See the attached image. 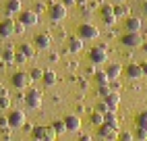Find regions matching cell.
Returning <instances> with one entry per match:
<instances>
[{
	"mask_svg": "<svg viewBox=\"0 0 147 141\" xmlns=\"http://www.w3.org/2000/svg\"><path fill=\"white\" fill-rule=\"evenodd\" d=\"M141 27H143V21H141L139 17H126L124 19V29L129 33H139Z\"/></svg>",
	"mask_w": 147,
	"mask_h": 141,
	"instance_id": "7c38bea8",
	"label": "cell"
},
{
	"mask_svg": "<svg viewBox=\"0 0 147 141\" xmlns=\"http://www.w3.org/2000/svg\"><path fill=\"white\" fill-rule=\"evenodd\" d=\"M66 15H68V8H66V4H64V2H52L50 6H48V17H50L54 23L64 21Z\"/></svg>",
	"mask_w": 147,
	"mask_h": 141,
	"instance_id": "6da1fadb",
	"label": "cell"
},
{
	"mask_svg": "<svg viewBox=\"0 0 147 141\" xmlns=\"http://www.w3.org/2000/svg\"><path fill=\"white\" fill-rule=\"evenodd\" d=\"M97 112H102V114H106V112H110V106H108L106 102H102V104H97Z\"/></svg>",
	"mask_w": 147,
	"mask_h": 141,
	"instance_id": "836d02e7",
	"label": "cell"
},
{
	"mask_svg": "<svg viewBox=\"0 0 147 141\" xmlns=\"http://www.w3.org/2000/svg\"><path fill=\"white\" fill-rule=\"evenodd\" d=\"M124 73H126V77H129V79H141V77H145L141 64H129V66L124 68Z\"/></svg>",
	"mask_w": 147,
	"mask_h": 141,
	"instance_id": "e0dca14e",
	"label": "cell"
},
{
	"mask_svg": "<svg viewBox=\"0 0 147 141\" xmlns=\"http://www.w3.org/2000/svg\"><path fill=\"white\" fill-rule=\"evenodd\" d=\"M31 79L33 81H42V77H44V68H31Z\"/></svg>",
	"mask_w": 147,
	"mask_h": 141,
	"instance_id": "4dcf8cb0",
	"label": "cell"
},
{
	"mask_svg": "<svg viewBox=\"0 0 147 141\" xmlns=\"http://www.w3.org/2000/svg\"><path fill=\"white\" fill-rule=\"evenodd\" d=\"M106 60H108V48L104 44L89 50V62L91 64H104Z\"/></svg>",
	"mask_w": 147,
	"mask_h": 141,
	"instance_id": "3957f363",
	"label": "cell"
},
{
	"mask_svg": "<svg viewBox=\"0 0 147 141\" xmlns=\"http://www.w3.org/2000/svg\"><path fill=\"white\" fill-rule=\"evenodd\" d=\"M104 120L108 125H112V127H118V120H116V112H106L104 114Z\"/></svg>",
	"mask_w": 147,
	"mask_h": 141,
	"instance_id": "83f0119b",
	"label": "cell"
},
{
	"mask_svg": "<svg viewBox=\"0 0 147 141\" xmlns=\"http://www.w3.org/2000/svg\"><path fill=\"white\" fill-rule=\"evenodd\" d=\"M33 139L35 141H54L56 133L52 127H35L33 129Z\"/></svg>",
	"mask_w": 147,
	"mask_h": 141,
	"instance_id": "5b68a950",
	"label": "cell"
},
{
	"mask_svg": "<svg viewBox=\"0 0 147 141\" xmlns=\"http://www.w3.org/2000/svg\"><path fill=\"white\" fill-rule=\"evenodd\" d=\"M100 15H102V21L106 25H114L116 21H118V17H116V13H114V4H104L100 8Z\"/></svg>",
	"mask_w": 147,
	"mask_h": 141,
	"instance_id": "9c48e42d",
	"label": "cell"
},
{
	"mask_svg": "<svg viewBox=\"0 0 147 141\" xmlns=\"http://www.w3.org/2000/svg\"><path fill=\"white\" fill-rule=\"evenodd\" d=\"M6 118H8L11 129H21V127H25V120H27L23 110H11V114H8Z\"/></svg>",
	"mask_w": 147,
	"mask_h": 141,
	"instance_id": "ba28073f",
	"label": "cell"
},
{
	"mask_svg": "<svg viewBox=\"0 0 147 141\" xmlns=\"http://www.w3.org/2000/svg\"><path fill=\"white\" fill-rule=\"evenodd\" d=\"M35 50H37V48H35L33 44H21L17 52H21L25 58H33V56H35Z\"/></svg>",
	"mask_w": 147,
	"mask_h": 141,
	"instance_id": "7402d4cb",
	"label": "cell"
},
{
	"mask_svg": "<svg viewBox=\"0 0 147 141\" xmlns=\"http://www.w3.org/2000/svg\"><path fill=\"white\" fill-rule=\"evenodd\" d=\"M42 81H44V85H46V87H54V85H56V81H58V77H56L54 70L46 68V70H44V77H42Z\"/></svg>",
	"mask_w": 147,
	"mask_h": 141,
	"instance_id": "ffe728a7",
	"label": "cell"
},
{
	"mask_svg": "<svg viewBox=\"0 0 147 141\" xmlns=\"http://www.w3.org/2000/svg\"><path fill=\"white\" fill-rule=\"evenodd\" d=\"M15 56H17V52L13 48H6L4 52H2V62H6V64H11V62H15Z\"/></svg>",
	"mask_w": 147,
	"mask_h": 141,
	"instance_id": "603a6c76",
	"label": "cell"
},
{
	"mask_svg": "<svg viewBox=\"0 0 147 141\" xmlns=\"http://www.w3.org/2000/svg\"><path fill=\"white\" fill-rule=\"evenodd\" d=\"M79 141H91V137H89V135H81Z\"/></svg>",
	"mask_w": 147,
	"mask_h": 141,
	"instance_id": "ab89813d",
	"label": "cell"
},
{
	"mask_svg": "<svg viewBox=\"0 0 147 141\" xmlns=\"http://www.w3.org/2000/svg\"><path fill=\"white\" fill-rule=\"evenodd\" d=\"M120 73H122V66L120 64H110V66L106 68V75H108L110 81H116V79L120 77Z\"/></svg>",
	"mask_w": 147,
	"mask_h": 141,
	"instance_id": "44dd1931",
	"label": "cell"
},
{
	"mask_svg": "<svg viewBox=\"0 0 147 141\" xmlns=\"http://www.w3.org/2000/svg\"><path fill=\"white\" fill-rule=\"evenodd\" d=\"M77 35H79L83 42H85V39H97V37H100V29H97L95 25H91V23H81Z\"/></svg>",
	"mask_w": 147,
	"mask_h": 141,
	"instance_id": "277c9868",
	"label": "cell"
},
{
	"mask_svg": "<svg viewBox=\"0 0 147 141\" xmlns=\"http://www.w3.org/2000/svg\"><path fill=\"white\" fill-rule=\"evenodd\" d=\"M25 104L31 108V110H37L42 106V92H37V89H27V94H25Z\"/></svg>",
	"mask_w": 147,
	"mask_h": 141,
	"instance_id": "8992f818",
	"label": "cell"
},
{
	"mask_svg": "<svg viewBox=\"0 0 147 141\" xmlns=\"http://www.w3.org/2000/svg\"><path fill=\"white\" fill-rule=\"evenodd\" d=\"M23 31H25V25L17 21V27H15V33H23Z\"/></svg>",
	"mask_w": 147,
	"mask_h": 141,
	"instance_id": "8d00e7d4",
	"label": "cell"
},
{
	"mask_svg": "<svg viewBox=\"0 0 147 141\" xmlns=\"http://www.w3.org/2000/svg\"><path fill=\"white\" fill-rule=\"evenodd\" d=\"M141 66H143V75H145V77H147V60H145V62H143V64H141Z\"/></svg>",
	"mask_w": 147,
	"mask_h": 141,
	"instance_id": "b9f144b4",
	"label": "cell"
},
{
	"mask_svg": "<svg viewBox=\"0 0 147 141\" xmlns=\"http://www.w3.org/2000/svg\"><path fill=\"white\" fill-rule=\"evenodd\" d=\"M50 127L54 129V133H56V135H62V133H66V125H64V120H54V123H52Z\"/></svg>",
	"mask_w": 147,
	"mask_h": 141,
	"instance_id": "d4e9b609",
	"label": "cell"
},
{
	"mask_svg": "<svg viewBox=\"0 0 147 141\" xmlns=\"http://www.w3.org/2000/svg\"><path fill=\"white\" fill-rule=\"evenodd\" d=\"M50 60H52V62H56V60H58V54L54 52V54H50Z\"/></svg>",
	"mask_w": 147,
	"mask_h": 141,
	"instance_id": "7bdbcfd3",
	"label": "cell"
},
{
	"mask_svg": "<svg viewBox=\"0 0 147 141\" xmlns=\"http://www.w3.org/2000/svg\"><path fill=\"white\" fill-rule=\"evenodd\" d=\"M120 44L126 46V48H141L143 46V37H141V33H129L126 31L120 37Z\"/></svg>",
	"mask_w": 147,
	"mask_h": 141,
	"instance_id": "52a82bcc",
	"label": "cell"
},
{
	"mask_svg": "<svg viewBox=\"0 0 147 141\" xmlns=\"http://www.w3.org/2000/svg\"><path fill=\"white\" fill-rule=\"evenodd\" d=\"M100 137H104V139H108V141L118 139V127H112V125L104 123V125L100 127Z\"/></svg>",
	"mask_w": 147,
	"mask_h": 141,
	"instance_id": "4fadbf2b",
	"label": "cell"
},
{
	"mask_svg": "<svg viewBox=\"0 0 147 141\" xmlns=\"http://www.w3.org/2000/svg\"><path fill=\"white\" fill-rule=\"evenodd\" d=\"M68 52L71 54H79L81 50H83V39L79 35H73V37H68Z\"/></svg>",
	"mask_w": 147,
	"mask_h": 141,
	"instance_id": "2e32d148",
	"label": "cell"
},
{
	"mask_svg": "<svg viewBox=\"0 0 147 141\" xmlns=\"http://www.w3.org/2000/svg\"><path fill=\"white\" fill-rule=\"evenodd\" d=\"M112 92H114V89H112V85H110V83H106V85H97V94H100L102 98L110 96Z\"/></svg>",
	"mask_w": 147,
	"mask_h": 141,
	"instance_id": "484cf974",
	"label": "cell"
},
{
	"mask_svg": "<svg viewBox=\"0 0 147 141\" xmlns=\"http://www.w3.org/2000/svg\"><path fill=\"white\" fill-rule=\"evenodd\" d=\"M104 102L110 106V112H116V108H118V104H120V94L118 92H112L110 96L104 98Z\"/></svg>",
	"mask_w": 147,
	"mask_h": 141,
	"instance_id": "ac0fdd59",
	"label": "cell"
},
{
	"mask_svg": "<svg viewBox=\"0 0 147 141\" xmlns=\"http://www.w3.org/2000/svg\"><path fill=\"white\" fill-rule=\"evenodd\" d=\"M11 81H13V87H17V89H29V85H31V75L29 73H25V70H17V73L11 77Z\"/></svg>",
	"mask_w": 147,
	"mask_h": 141,
	"instance_id": "7a4b0ae2",
	"label": "cell"
},
{
	"mask_svg": "<svg viewBox=\"0 0 147 141\" xmlns=\"http://www.w3.org/2000/svg\"><path fill=\"white\" fill-rule=\"evenodd\" d=\"M11 108V100L8 96H0V110H8Z\"/></svg>",
	"mask_w": 147,
	"mask_h": 141,
	"instance_id": "1f68e13d",
	"label": "cell"
},
{
	"mask_svg": "<svg viewBox=\"0 0 147 141\" xmlns=\"http://www.w3.org/2000/svg\"><path fill=\"white\" fill-rule=\"evenodd\" d=\"M114 13H116V17H129V8L122 4H114Z\"/></svg>",
	"mask_w": 147,
	"mask_h": 141,
	"instance_id": "f546056e",
	"label": "cell"
},
{
	"mask_svg": "<svg viewBox=\"0 0 147 141\" xmlns=\"http://www.w3.org/2000/svg\"><path fill=\"white\" fill-rule=\"evenodd\" d=\"M62 2H64L66 6H68V4H81V6H83V4L87 2V0H62Z\"/></svg>",
	"mask_w": 147,
	"mask_h": 141,
	"instance_id": "e575fe53",
	"label": "cell"
},
{
	"mask_svg": "<svg viewBox=\"0 0 147 141\" xmlns=\"http://www.w3.org/2000/svg\"><path fill=\"white\" fill-rule=\"evenodd\" d=\"M93 79H95V83H97V85H106V83H110V79H108L106 70H97V73L93 75Z\"/></svg>",
	"mask_w": 147,
	"mask_h": 141,
	"instance_id": "cb8c5ba5",
	"label": "cell"
},
{
	"mask_svg": "<svg viewBox=\"0 0 147 141\" xmlns=\"http://www.w3.org/2000/svg\"><path fill=\"white\" fill-rule=\"evenodd\" d=\"M141 48H143V52L147 54V44H145V42H143V46H141Z\"/></svg>",
	"mask_w": 147,
	"mask_h": 141,
	"instance_id": "ee69618b",
	"label": "cell"
},
{
	"mask_svg": "<svg viewBox=\"0 0 147 141\" xmlns=\"http://www.w3.org/2000/svg\"><path fill=\"white\" fill-rule=\"evenodd\" d=\"M25 60H27V58H25V56H23L21 52H17V56H15V62H21V64H23Z\"/></svg>",
	"mask_w": 147,
	"mask_h": 141,
	"instance_id": "74e56055",
	"label": "cell"
},
{
	"mask_svg": "<svg viewBox=\"0 0 147 141\" xmlns=\"http://www.w3.org/2000/svg\"><path fill=\"white\" fill-rule=\"evenodd\" d=\"M137 127H141V129H147V110L139 112V116H137Z\"/></svg>",
	"mask_w": 147,
	"mask_h": 141,
	"instance_id": "4316f807",
	"label": "cell"
},
{
	"mask_svg": "<svg viewBox=\"0 0 147 141\" xmlns=\"http://www.w3.org/2000/svg\"><path fill=\"white\" fill-rule=\"evenodd\" d=\"M141 8H143V15L147 17V0H145V2H143V6H141Z\"/></svg>",
	"mask_w": 147,
	"mask_h": 141,
	"instance_id": "60d3db41",
	"label": "cell"
},
{
	"mask_svg": "<svg viewBox=\"0 0 147 141\" xmlns=\"http://www.w3.org/2000/svg\"><path fill=\"white\" fill-rule=\"evenodd\" d=\"M91 123H93V125H97V127H102V125L106 123V120H104V114H102V112H97V110H95V112L91 114Z\"/></svg>",
	"mask_w": 147,
	"mask_h": 141,
	"instance_id": "f1b7e54d",
	"label": "cell"
},
{
	"mask_svg": "<svg viewBox=\"0 0 147 141\" xmlns=\"http://www.w3.org/2000/svg\"><path fill=\"white\" fill-rule=\"evenodd\" d=\"M114 2H118V4H124V2H126V0H114Z\"/></svg>",
	"mask_w": 147,
	"mask_h": 141,
	"instance_id": "f6af8a7d",
	"label": "cell"
},
{
	"mask_svg": "<svg viewBox=\"0 0 147 141\" xmlns=\"http://www.w3.org/2000/svg\"><path fill=\"white\" fill-rule=\"evenodd\" d=\"M4 8H6V15H8V17H13V15H19V13L23 11V8H21V0H8Z\"/></svg>",
	"mask_w": 147,
	"mask_h": 141,
	"instance_id": "d6986e66",
	"label": "cell"
},
{
	"mask_svg": "<svg viewBox=\"0 0 147 141\" xmlns=\"http://www.w3.org/2000/svg\"><path fill=\"white\" fill-rule=\"evenodd\" d=\"M33 11H35V13H40V11H44V4H42V2H37V6L33 8Z\"/></svg>",
	"mask_w": 147,
	"mask_h": 141,
	"instance_id": "f35d334b",
	"label": "cell"
},
{
	"mask_svg": "<svg viewBox=\"0 0 147 141\" xmlns=\"http://www.w3.org/2000/svg\"><path fill=\"white\" fill-rule=\"evenodd\" d=\"M19 23H23L25 27L37 25V13L35 11H21L19 13Z\"/></svg>",
	"mask_w": 147,
	"mask_h": 141,
	"instance_id": "8fae6325",
	"label": "cell"
},
{
	"mask_svg": "<svg viewBox=\"0 0 147 141\" xmlns=\"http://www.w3.org/2000/svg\"><path fill=\"white\" fill-rule=\"evenodd\" d=\"M64 120V125H66V131H73V133H77V131H81V118L77 116V114H68Z\"/></svg>",
	"mask_w": 147,
	"mask_h": 141,
	"instance_id": "9a60e30c",
	"label": "cell"
},
{
	"mask_svg": "<svg viewBox=\"0 0 147 141\" xmlns=\"http://www.w3.org/2000/svg\"><path fill=\"white\" fill-rule=\"evenodd\" d=\"M33 46H35L37 50H48V48L52 46L50 33H40V35H35V37H33Z\"/></svg>",
	"mask_w": 147,
	"mask_h": 141,
	"instance_id": "5bb4252c",
	"label": "cell"
},
{
	"mask_svg": "<svg viewBox=\"0 0 147 141\" xmlns=\"http://www.w3.org/2000/svg\"><path fill=\"white\" fill-rule=\"evenodd\" d=\"M15 27H17V21H13L11 17H6L4 21H0V37L15 35Z\"/></svg>",
	"mask_w": 147,
	"mask_h": 141,
	"instance_id": "30bf717a",
	"label": "cell"
},
{
	"mask_svg": "<svg viewBox=\"0 0 147 141\" xmlns=\"http://www.w3.org/2000/svg\"><path fill=\"white\" fill-rule=\"evenodd\" d=\"M135 137H137V139H141V141H145V139H147V129L137 127V133H135Z\"/></svg>",
	"mask_w": 147,
	"mask_h": 141,
	"instance_id": "d6a6232c",
	"label": "cell"
},
{
	"mask_svg": "<svg viewBox=\"0 0 147 141\" xmlns=\"http://www.w3.org/2000/svg\"><path fill=\"white\" fill-rule=\"evenodd\" d=\"M118 139H120V141H133V135H131V133H120Z\"/></svg>",
	"mask_w": 147,
	"mask_h": 141,
	"instance_id": "d590c367",
	"label": "cell"
}]
</instances>
